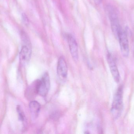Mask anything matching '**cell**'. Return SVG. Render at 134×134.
Returning a JSON list of instances; mask_svg holds the SVG:
<instances>
[{
  "instance_id": "6da1fadb",
  "label": "cell",
  "mask_w": 134,
  "mask_h": 134,
  "mask_svg": "<svg viewBox=\"0 0 134 134\" xmlns=\"http://www.w3.org/2000/svg\"><path fill=\"white\" fill-rule=\"evenodd\" d=\"M123 109V88L122 86H120L113 98L111 109L113 118L115 120L119 119L122 112Z\"/></svg>"
},
{
  "instance_id": "7a4b0ae2",
  "label": "cell",
  "mask_w": 134,
  "mask_h": 134,
  "mask_svg": "<svg viewBox=\"0 0 134 134\" xmlns=\"http://www.w3.org/2000/svg\"><path fill=\"white\" fill-rule=\"evenodd\" d=\"M23 45L19 54L20 61L22 65L27 63L30 60L31 55V48L30 42L26 36L24 35Z\"/></svg>"
},
{
  "instance_id": "3957f363",
  "label": "cell",
  "mask_w": 134,
  "mask_h": 134,
  "mask_svg": "<svg viewBox=\"0 0 134 134\" xmlns=\"http://www.w3.org/2000/svg\"><path fill=\"white\" fill-rule=\"evenodd\" d=\"M107 11L111 22L112 30L114 35L117 37L119 32L122 28L120 24L116 11L113 7L111 6L107 7Z\"/></svg>"
},
{
  "instance_id": "277c9868",
  "label": "cell",
  "mask_w": 134,
  "mask_h": 134,
  "mask_svg": "<svg viewBox=\"0 0 134 134\" xmlns=\"http://www.w3.org/2000/svg\"><path fill=\"white\" fill-rule=\"evenodd\" d=\"M117 38L119 39L122 55L124 57H127L130 53V47L126 34L122 29L119 32Z\"/></svg>"
},
{
  "instance_id": "5b68a950",
  "label": "cell",
  "mask_w": 134,
  "mask_h": 134,
  "mask_svg": "<svg viewBox=\"0 0 134 134\" xmlns=\"http://www.w3.org/2000/svg\"><path fill=\"white\" fill-rule=\"evenodd\" d=\"M50 88V80L49 75L46 72L42 78L39 79L38 85V94L42 97L47 96Z\"/></svg>"
},
{
  "instance_id": "8992f818",
  "label": "cell",
  "mask_w": 134,
  "mask_h": 134,
  "mask_svg": "<svg viewBox=\"0 0 134 134\" xmlns=\"http://www.w3.org/2000/svg\"><path fill=\"white\" fill-rule=\"evenodd\" d=\"M107 61L109 66L111 73L115 82L119 83L120 80V76L119 72L118 70L114 57L110 53L107 55Z\"/></svg>"
},
{
  "instance_id": "52a82bcc",
  "label": "cell",
  "mask_w": 134,
  "mask_h": 134,
  "mask_svg": "<svg viewBox=\"0 0 134 134\" xmlns=\"http://www.w3.org/2000/svg\"><path fill=\"white\" fill-rule=\"evenodd\" d=\"M57 74L60 80L64 81L68 76V67L65 59L60 57L58 60L57 66Z\"/></svg>"
},
{
  "instance_id": "ba28073f",
  "label": "cell",
  "mask_w": 134,
  "mask_h": 134,
  "mask_svg": "<svg viewBox=\"0 0 134 134\" xmlns=\"http://www.w3.org/2000/svg\"><path fill=\"white\" fill-rule=\"evenodd\" d=\"M67 40L69 46V50L73 60L77 61L79 59L78 46L76 40L72 35L68 34L67 36Z\"/></svg>"
},
{
  "instance_id": "9c48e42d",
  "label": "cell",
  "mask_w": 134,
  "mask_h": 134,
  "mask_svg": "<svg viewBox=\"0 0 134 134\" xmlns=\"http://www.w3.org/2000/svg\"><path fill=\"white\" fill-rule=\"evenodd\" d=\"M39 79L31 83L26 90V97L28 99H34L37 94H38V85Z\"/></svg>"
},
{
  "instance_id": "30bf717a",
  "label": "cell",
  "mask_w": 134,
  "mask_h": 134,
  "mask_svg": "<svg viewBox=\"0 0 134 134\" xmlns=\"http://www.w3.org/2000/svg\"><path fill=\"white\" fill-rule=\"evenodd\" d=\"M41 108V105L36 101L32 100L30 101L29 104V109L33 119H36L37 118Z\"/></svg>"
},
{
  "instance_id": "8fae6325",
  "label": "cell",
  "mask_w": 134,
  "mask_h": 134,
  "mask_svg": "<svg viewBox=\"0 0 134 134\" xmlns=\"http://www.w3.org/2000/svg\"><path fill=\"white\" fill-rule=\"evenodd\" d=\"M17 113L19 115V119L23 123H25L26 122V118L24 115V112L22 109V108L20 105H18L16 108Z\"/></svg>"
},
{
  "instance_id": "7c38bea8",
  "label": "cell",
  "mask_w": 134,
  "mask_h": 134,
  "mask_svg": "<svg viewBox=\"0 0 134 134\" xmlns=\"http://www.w3.org/2000/svg\"><path fill=\"white\" fill-rule=\"evenodd\" d=\"M22 17H23V20L24 23L25 24H27L28 23V19L27 16L26 15V14H23V15H22Z\"/></svg>"
},
{
  "instance_id": "4fadbf2b",
  "label": "cell",
  "mask_w": 134,
  "mask_h": 134,
  "mask_svg": "<svg viewBox=\"0 0 134 134\" xmlns=\"http://www.w3.org/2000/svg\"><path fill=\"white\" fill-rule=\"evenodd\" d=\"M103 0H94V2L96 4H99Z\"/></svg>"
}]
</instances>
